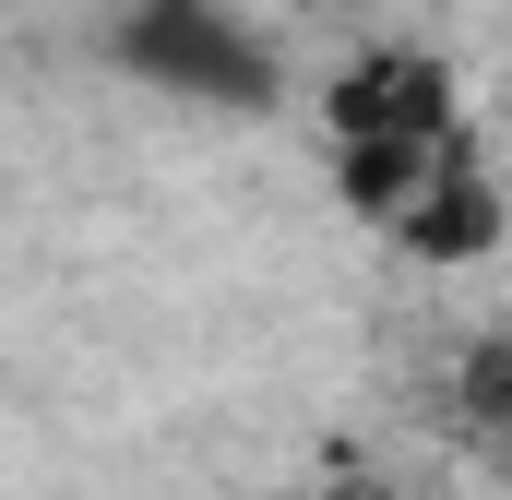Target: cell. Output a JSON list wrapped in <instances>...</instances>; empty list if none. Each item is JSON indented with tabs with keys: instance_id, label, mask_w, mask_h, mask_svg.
Here are the masks:
<instances>
[{
	"instance_id": "6da1fadb",
	"label": "cell",
	"mask_w": 512,
	"mask_h": 500,
	"mask_svg": "<svg viewBox=\"0 0 512 500\" xmlns=\"http://www.w3.org/2000/svg\"><path fill=\"white\" fill-rule=\"evenodd\" d=\"M465 143H477L465 84H453V60L429 36H370V48H346L322 72V167H334L358 227H393Z\"/></svg>"
},
{
	"instance_id": "7a4b0ae2",
	"label": "cell",
	"mask_w": 512,
	"mask_h": 500,
	"mask_svg": "<svg viewBox=\"0 0 512 500\" xmlns=\"http://www.w3.org/2000/svg\"><path fill=\"white\" fill-rule=\"evenodd\" d=\"M108 72H131L143 96H179V108H227V120H274L286 84H298L274 24L239 12V0H120Z\"/></svg>"
},
{
	"instance_id": "3957f363",
	"label": "cell",
	"mask_w": 512,
	"mask_h": 500,
	"mask_svg": "<svg viewBox=\"0 0 512 500\" xmlns=\"http://www.w3.org/2000/svg\"><path fill=\"white\" fill-rule=\"evenodd\" d=\"M382 239L405 250V262H489V250L512 239V191H501V167L465 143V155H453V167H441V179H429V191L393 215Z\"/></svg>"
},
{
	"instance_id": "277c9868",
	"label": "cell",
	"mask_w": 512,
	"mask_h": 500,
	"mask_svg": "<svg viewBox=\"0 0 512 500\" xmlns=\"http://www.w3.org/2000/svg\"><path fill=\"white\" fill-rule=\"evenodd\" d=\"M441 429L465 441V465L512 477V322H477L441 370Z\"/></svg>"
},
{
	"instance_id": "5b68a950",
	"label": "cell",
	"mask_w": 512,
	"mask_h": 500,
	"mask_svg": "<svg viewBox=\"0 0 512 500\" xmlns=\"http://www.w3.org/2000/svg\"><path fill=\"white\" fill-rule=\"evenodd\" d=\"M298 500H393L382 477H358V465H346V477H322V489H298Z\"/></svg>"
}]
</instances>
